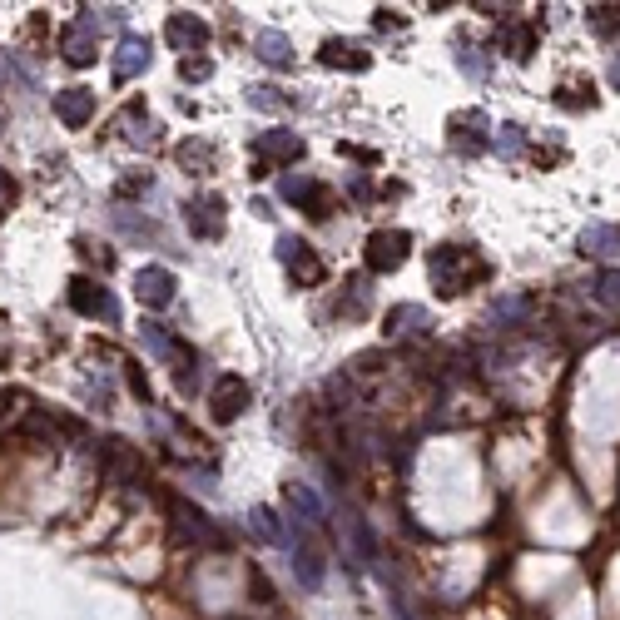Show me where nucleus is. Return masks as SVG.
<instances>
[{"instance_id": "obj_1", "label": "nucleus", "mask_w": 620, "mask_h": 620, "mask_svg": "<svg viewBox=\"0 0 620 620\" xmlns=\"http://www.w3.org/2000/svg\"><path fill=\"white\" fill-rule=\"evenodd\" d=\"M427 273H432L437 298H457V293H467L472 283L487 278V258L467 244H442L427 253Z\"/></svg>"}, {"instance_id": "obj_2", "label": "nucleus", "mask_w": 620, "mask_h": 620, "mask_svg": "<svg viewBox=\"0 0 620 620\" xmlns=\"http://www.w3.org/2000/svg\"><path fill=\"white\" fill-rule=\"evenodd\" d=\"M65 298H70V308H75V313H85V318H100V323H120V298H115L110 288H100L95 278H70Z\"/></svg>"}, {"instance_id": "obj_3", "label": "nucleus", "mask_w": 620, "mask_h": 620, "mask_svg": "<svg viewBox=\"0 0 620 620\" xmlns=\"http://www.w3.org/2000/svg\"><path fill=\"white\" fill-rule=\"evenodd\" d=\"M80 10H85V15H80V20H70V25L60 30V55H65L70 65H80V70H85V65H95V60H100V40H95V30H100V25H95L90 5H80Z\"/></svg>"}, {"instance_id": "obj_4", "label": "nucleus", "mask_w": 620, "mask_h": 620, "mask_svg": "<svg viewBox=\"0 0 620 620\" xmlns=\"http://www.w3.org/2000/svg\"><path fill=\"white\" fill-rule=\"evenodd\" d=\"M278 258H283V268H288L293 283H303V288L323 283V258L313 253V244H303L298 234H283L278 239Z\"/></svg>"}, {"instance_id": "obj_5", "label": "nucleus", "mask_w": 620, "mask_h": 620, "mask_svg": "<svg viewBox=\"0 0 620 620\" xmlns=\"http://www.w3.org/2000/svg\"><path fill=\"white\" fill-rule=\"evenodd\" d=\"M412 253V234L407 229H377L368 239V268L372 273H397Z\"/></svg>"}, {"instance_id": "obj_6", "label": "nucleus", "mask_w": 620, "mask_h": 620, "mask_svg": "<svg viewBox=\"0 0 620 620\" xmlns=\"http://www.w3.org/2000/svg\"><path fill=\"white\" fill-rule=\"evenodd\" d=\"M224 194H199V199H189L184 204V224H189V234L194 239H219L224 234Z\"/></svg>"}, {"instance_id": "obj_7", "label": "nucleus", "mask_w": 620, "mask_h": 620, "mask_svg": "<svg viewBox=\"0 0 620 620\" xmlns=\"http://www.w3.org/2000/svg\"><path fill=\"white\" fill-rule=\"evenodd\" d=\"M174 531H179L184 546H224V531L189 501H174Z\"/></svg>"}, {"instance_id": "obj_8", "label": "nucleus", "mask_w": 620, "mask_h": 620, "mask_svg": "<svg viewBox=\"0 0 620 620\" xmlns=\"http://www.w3.org/2000/svg\"><path fill=\"white\" fill-rule=\"evenodd\" d=\"M278 189H283V199H298L313 219H328V214L338 209V194H333L328 184H318V179H298V174H288Z\"/></svg>"}, {"instance_id": "obj_9", "label": "nucleus", "mask_w": 620, "mask_h": 620, "mask_svg": "<svg viewBox=\"0 0 620 620\" xmlns=\"http://www.w3.org/2000/svg\"><path fill=\"white\" fill-rule=\"evenodd\" d=\"M139 477H144V457H139L129 442L110 437V442H105V482H110V487H129V482H139Z\"/></svg>"}, {"instance_id": "obj_10", "label": "nucleus", "mask_w": 620, "mask_h": 620, "mask_svg": "<svg viewBox=\"0 0 620 620\" xmlns=\"http://www.w3.org/2000/svg\"><path fill=\"white\" fill-rule=\"evenodd\" d=\"M253 149L263 164H293V159H303V134L298 129H263L253 139Z\"/></svg>"}, {"instance_id": "obj_11", "label": "nucleus", "mask_w": 620, "mask_h": 620, "mask_svg": "<svg viewBox=\"0 0 620 620\" xmlns=\"http://www.w3.org/2000/svg\"><path fill=\"white\" fill-rule=\"evenodd\" d=\"M164 35H169V45H174V50H184V55H194V50H204V45H209V25H204L194 10H174V15H169V25H164Z\"/></svg>"}, {"instance_id": "obj_12", "label": "nucleus", "mask_w": 620, "mask_h": 620, "mask_svg": "<svg viewBox=\"0 0 620 620\" xmlns=\"http://www.w3.org/2000/svg\"><path fill=\"white\" fill-rule=\"evenodd\" d=\"M427 328H432V313L427 308H417V303H397L387 318H382V338H427Z\"/></svg>"}, {"instance_id": "obj_13", "label": "nucleus", "mask_w": 620, "mask_h": 620, "mask_svg": "<svg viewBox=\"0 0 620 620\" xmlns=\"http://www.w3.org/2000/svg\"><path fill=\"white\" fill-rule=\"evenodd\" d=\"M318 60L328 65V70H368L372 65V50L363 40H323V50H318Z\"/></svg>"}, {"instance_id": "obj_14", "label": "nucleus", "mask_w": 620, "mask_h": 620, "mask_svg": "<svg viewBox=\"0 0 620 620\" xmlns=\"http://www.w3.org/2000/svg\"><path fill=\"white\" fill-rule=\"evenodd\" d=\"M174 273L169 268H139V278H134V293H139V303L144 308H169L174 303Z\"/></svg>"}, {"instance_id": "obj_15", "label": "nucleus", "mask_w": 620, "mask_h": 620, "mask_svg": "<svg viewBox=\"0 0 620 620\" xmlns=\"http://www.w3.org/2000/svg\"><path fill=\"white\" fill-rule=\"evenodd\" d=\"M244 407H248V382L239 372H224V377L214 382V417H219V422H234Z\"/></svg>"}, {"instance_id": "obj_16", "label": "nucleus", "mask_w": 620, "mask_h": 620, "mask_svg": "<svg viewBox=\"0 0 620 620\" xmlns=\"http://www.w3.org/2000/svg\"><path fill=\"white\" fill-rule=\"evenodd\" d=\"M452 149L467 154V159L487 149V115H482V110H467V115L452 120Z\"/></svg>"}, {"instance_id": "obj_17", "label": "nucleus", "mask_w": 620, "mask_h": 620, "mask_svg": "<svg viewBox=\"0 0 620 620\" xmlns=\"http://www.w3.org/2000/svg\"><path fill=\"white\" fill-rule=\"evenodd\" d=\"M95 90H80V85H70V90H60L55 95V115L70 124V129H80V124H90L95 120Z\"/></svg>"}, {"instance_id": "obj_18", "label": "nucleus", "mask_w": 620, "mask_h": 620, "mask_svg": "<svg viewBox=\"0 0 620 620\" xmlns=\"http://www.w3.org/2000/svg\"><path fill=\"white\" fill-rule=\"evenodd\" d=\"M139 338H144V348H149L154 358H174L179 368H189V363H194V353H189V348H184V343H179L164 323H144V328H139Z\"/></svg>"}, {"instance_id": "obj_19", "label": "nucleus", "mask_w": 620, "mask_h": 620, "mask_svg": "<svg viewBox=\"0 0 620 620\" xmlns=\"http://www.w3.org/2000/svg\"><path fill=\"white\" fill-rule=\"evenodd\" d=\"M149 70V40L144 35H124L120 50H115V80H134V75H144Z\"/></svg>"}, {"instance_id": "obj_20", "label": "nucleus", "mask_w": 620, "mask_h": 620, "mask_svg": "<svg viewBox=\"0 0 620 620\" xmlns=\"http://www.w3.org/2000/svg\"><path fill=\"white\" fill-rule=\"evenodd\" d=\"M115 129H120V134L129 139V144H134V149H154V144H159V134H154V120L144 115V105H139V100H134V105L124 110L120 120H115Z\"/></svg>"}, {"instance_id": "obj_21", "label": "nucleus", "mask_w": 620, "mask_h": 620, "mask_svg": "<svg viewBox=\"0 0 620 620\" xmlns=\"http://www.w3.org/2000/svg\"><path fill=\"white\" fill-rule=\"evenodd\" d=\"M179 164H184V174H214L219 169V149L209 144V139H184L179 144Z\"/></svg>"}, {"instance_id": "obj_22", "label": "nucleus", "mask_w": 620, "mask_h": 620, "mask_svg": "<svg viewBox=\"0 0 620 620\" xmlns=\"http://www.w3.org/2000/svg\"><path fill=\"white\" fill-rule=\"evenodd\" d=\"M65 432H75V422H60L50 412H30L20 422V437H30V442H65Z\"/></svg>"}, {"instance_id": "obj_23", "label": "nucleus", "mask_w": 620, "mask_h": 620, "mask_svg": "<svg viewBox=\"0 0 620 620\" xmlns=\"http://www.w3.org/2000/svg\"><path fill=\"white\" fill-rule=\"evenodd\" d=\"M338 531H343V546L353 551V561H377V541H372V526L363 516H348Z\"/></svg>"}, {"instance_id": "obj_24", "label": "nucleus", "mask_w": 620, "mask_h": 620, "mask_svg": "<svg viewBox=\"0 0 620 620\" xmlns=\"http://www.w3.org/2000/svg\"><path fill=\"white\" fill-rule=\"evenodd\" d=\"M536 40H541V30H536L531 20H511V25L501 30V45H506L511 60H526V55L536 50Z\"/></svg>"}, {"instance_id": "obj_25", "label": "nucleus", "mask_w": 620, "mask_h": 620, "mask_svg": "<svg viewBox=\"0 0 620 620\" xmlns=\"http://www.w3.org/2000/svg\"><path fill=\"white\" fill-rule=\"evenodd\" d=\"M258 60L273 65V70H293V45H288V35H283V30H263V35H258Z\"/></svg>"}, {"instance_id": "obj_26", "label": "nucleus", "mask_w": 620, "mask_h": 620, "mask_svg": "<svg viewBox=\"0 0 620 620\" xmlns=\"http://www.w3.org/2000/svg\"><path fill=\"white\" fill-rule=\"evenodd\" d=\"M368 308H372L368 278H348V283H343V298H338V313L358 323V318H368Z\"/></svg>"}, {"instance_id": "obj_27", "label": "nucleus", "mask_w": 620, "mask_h": 620, "mask_svg": "<svg viewBox=\"0 0 620 620\" xmlns=\"http://www.w3.org/2000/svg\"><path fill=\"white\" fill-rule=\"evenodd\" d=\"M248 531H253L258 541H268V546H288V531L278 526V516H273L268 506H253V511H248Z\"/></svg>"}, {"instance_id": "obj_28", "label": "nucleus", "mask_w": 620, "mask_h": 620, "mask_svg": "<svg viewBox=\"0 0 620 620\" xmlns=\"http://www.w3.org/2000/svg\"><path fill=\"white\" fill-rule=\"evenodd\" d=\"M115 229L129 234V239H149V244H164V229L154 224V219H139V214H129V209H115Z\"/></svg>"}, {"instance_id": "obj_29", "label": "nucleus", "mask_w": 620, "mask_h": 620, "mask_svg": "<svg viewBox=\"0 0 620 620\" xmlns=\"http://www.w3.org/2000/svg\"><path fill=\"white\" fill-rule=\"evenodd\" d=\"M293 571H298V581H303L308 591H318V586H323V556H318L313 546H298V556H293Z\"/></svg>"}, {"instance_id": "obj_30", "label": "nucleus", "mask_w": 620, "mask_h": 620, "mask_svg": "<svg viewBox=\"0 0 620 620\" xmlns=\"http://www.w3.org/2000/svg\"><path fill=\"white\" fill-rule=\"evenodd\" d=\"M288 506H293L308 526H318V521H323V501L313 496V487H303V482H293V487H288Z\"/></svg>"}, {"instance_id": "obj_31", "label": "nucleus", "mask_w": 620, "mask_h": 620, "mask_svg": "<svg viewBox=\"0 0 620 620\" xmlns=\"http://www.w3.org/2000/svg\"><path fill=\"white\" fill-rule=\"evenodd\" d=\"M616 248H620V229H611V224H591L581 234V253H616Z\"/></svg>"}, {"instance_id": "obj_32", "label": "nucleus", "mask_w": 620, "mask_h": 620, "mask_svg": "<svg viewBox=\"0 0 620 620\" xmlns=\"http://www.w3.org/2000/svg\"><path fill=\"white\" fill-rule=\"evenodd\" d=\"M586 20H591V30H596V35H616V30H620V10H616V5H591V10H586Z\"/></svg>"}, {"instance_id": "obj_33", "label": "nucleus", "mask_w": 620, "mask_h": 620, "mask_svg": "<svg viewBox=\"0 0 620 620\" xmlns=\"http://www.w3.org/2000/svg\"><path fill=\"white\" fill-rule=\"evenodd\" d=\"M521 144H526L521 124H501V129H496V149H501V159H516V154H521Z\"/></svg>"}, {"instance_id": "obj_34", "label": "nucleus", "mask_w": 620, "mask_h": 620, "mask_svg": "<svg viewBox=\"0 0 620 620\" xmlns=\"http://www.w3.org/2000/svg\"><path fill=\"white\" fill-rule=\"evenodd\" d=\"M179 75H184L189 85H199V80H209V75H214V60H209V55H189V60L179 65Z\"/></svg>"}, {"instance_id": "obj_35", "label": "nucleus", "mask_w": 620, "mask_h": 620, "mask_svg": "<svg viewBox=\"0 0 620 620\" xmlns=\"http://www.w3.org/2000/svg\"><path fill=\"white\" fill-rule=\"evenodd\" d=\"M248 105H258V110H283L288 100L273 95V85H253V90H248Z\"/></svg>"}, {"instance_id": "obj_36", "label": "nucleus", "mask_w": 620, "mask_h": 620, "mask_svg": "<svg viewBox=\"0 0 620 620\" xmlns=\"http://www.w3.org/2000/svg\"><path fill=\"white\" fill-rule=\"evenodd\" d=\"M149 184H154L149 174H129V179H120V189H115V194H120V199H129V194H149Z\"/></svg>"}, {"instance_id": "obj_37", "label": "nucleus", "mask_w": 620, "mask_h": 620, "mask_svg": "<svg viewBox=\"0 0 620 620\" xmlns=\"http://www.w3.org/2000/svg\"><path fill=\"white\" fill-rule=\"evenodd\" d=\"M457 65H467V75H482V70H487V65H482V55H477L472 45H462V50H457Z\"/></svg>"}, {"instance_id": "obj_38", "label": "nucleus", "mask_w": 620, "mask_h": 620, "mask_svg": "<svg viewBox=\"0 0 620 620\" xmlns=\"http://www.w3.org/2000/svg\"><path fill=\"white\" fill-rule=\"evenodd\" d=\"M80 253H85V258H90V263H100V268H105V273H110V263H115V253H110V248H95V244H80Z\"/></svg>"}, {"instance_id": "obj_39", "label": "nucleus", "mask_w": 620, "mask_h": 620, "mask_svg": "<svg viewBox=\"0 0 620 620\" xmlns=\"http://www.w3.org/2000/svg\"><path fill=\"white\" fill-rule=\"evenodd\" d=\"M601 293H606L611 303H620V273H606V278H601Z\"/></svg>"}, {"instance_id": "obj_40", "label": "nucleus", "mask_w": 620, "mask_h": 620, "mask_svg": "<svg viewBox=\"0 0 620 620\" xmlns=\"http://www.w3.org/2000/svg\"><path fill=\"white\" fill-rule=\"evenodd\" d=\"M372 25H377V30H397L402 20H397V15H387V10H377V15H372Z\"/></svg>"}, {"instance_id": "obj_41", "label": "nucleus", "mask_w": 620, "mask_h": 620, "mask_svg": "<svg viewBox=\"0 0 620 620\" xmlns=\"http://www.w3.org/2000/svg\"><path fill=\"white\" fill-rule=\"evenodd\" d=\"M611 85H616V90H620V55H616V60H611Z\"/></svg>"}, {"instance_id": "obj_42", "label": "nucleus", "mask_w": 620, "mask_h": 620, "mask_svg": "<svg viewBox=\"0 0 620 620\" xmlns=\"http://www.w3.org/2000/svg\"><path fill=\"white\" fill-rule=\"evenodd\" d=\"M0 402H5V392H0Z\"/></svg>"}]
</instances>
